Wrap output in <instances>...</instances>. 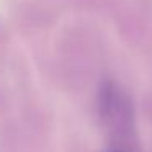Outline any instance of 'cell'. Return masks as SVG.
Masks as SVG:
<instances>
[{"instance_id":"2","label":"cell","mask_w":152,"mask_h":152,"mask_svg":"<svg viewBox=\"0 0 152 152\" xmlns=\"http://www.w3.org/2000/svg\"><path fill=\"white\" fill-rule=\"evenodd\" d=\"M110 152H119V151H110Z\"/></svg>"},{"instance_id":"1","label":"cell","mask_w":152,"mask_h":152,"mask_svg":"<svg viewBox=\"0 0 152 152\" xmlns=\"http://www.w3.org/2000/svg\"><path fill=\"white\" fill-rule=\"evenodd\" d=\"M98 115L103 128L116 136L131 131L132 124V106L128 95L121 87L108 80L103 82L98 90Z\"/></svg>"}]
</instances>
